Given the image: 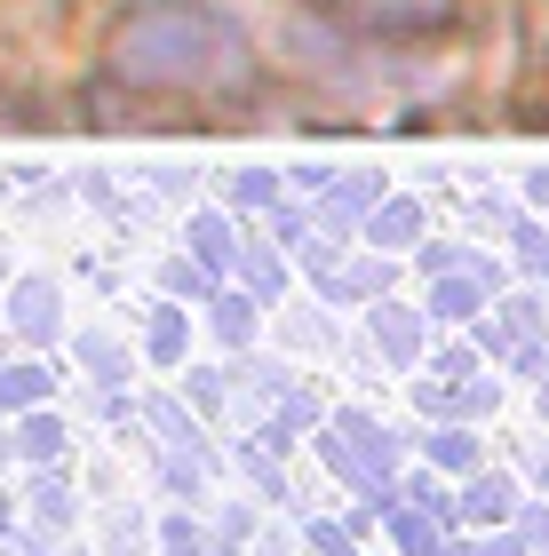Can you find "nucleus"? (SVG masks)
I'll use <instances>...</instances> for the list:
<instances>
[{"mask_svg": "<svg viewBox=\"0 0 549 556\" xmlns=\"http://www.w3.org/2000/svg\"><path fill=\"white\" fill-rule=\"evenodd\" d=\"M517 112H526L534 128H549V24L534 33V56H526V88H517Z\"/></svg>", "mask_w": 549, "mask_h": 556, "instance_id": "obj_3", "label": "nucleus"}, {"mask_svg": "<svg viewBox=\"0 0 549 556\" xmlns=\"http://www.w3.org/2000/svg\"><path fill=\"white\" fill-rule=\"evenodd\" d=\"M335 33L374 40V48H431L470 24V0H311Z\"/></svg>", "mask_w": 549, "mask_h": 556, "instance_id": "obj_2", "label": "nucleus"}, {"mask_svg": "<svg viewBox=\"0 0 549 556\" xmlns=\"http://www.w3.org/2000/svg\"><path fill=\"white\" fill-rule=\"evenodd\" d=\"M88 64L152 112H239L263 96V40L223 0H112Z\"/></svg>", "mask_w": 549, "mask_h": 556, "instance_id": "obj_1", "label": "nucleus"}]
</instances>
